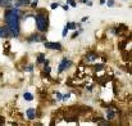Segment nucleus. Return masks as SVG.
I'll return each instance as SVG.
<instances>
[{"label":"nucleus","mask_w":132,"mask_h":126,"mask_svg":"<svg viewBox=\"0 0 132 126\" xmlns=\"http://www.w3.org/2000/svg\"><path fill=\"white\" fill-rule=\"evenodd\" d=\"M96 57L95 55H87V61H94Z\"/></svg>","instance_id":"ddd939ff"},{"label":"nucleus","mask_w":132,"mask_h":126,"mask_svg":"<svg viewBox=\"0 0 132 126\" xmlns=\"http://www.w3.org/2000/svg\"><path fill=\"white\" fill-rule=\"evenodd\" d=\"M67 27L73 30V28H76V25H75V23H68V25H67Z\"/></svg>","instance_id":"f8f14e48"},{"label":"nucleus","mask_w":132,"mask_h":126,"mask_svg":"<svg viewBox=\"0 0 132 126\" xmlns=\"http://www.w3.org/2000/svg\"><path fill=\"white\" fill-rule=\"evenodd\" d=\"M19 12L17 9H10L5 13V21L8 23V27H9V31H10V35L13 38H18L19 36V23H18V19H19Z\"/></svg>","instance_id":"f257e3e1"},{"label":"nucleus","mask_w":132,"mask_h":126,"mask_svg":"<svg viewBox=\"0 0 132 126\" xmlns=\"http://www.w3.org/2000/svg\"><path fill=\"white\" fill-rule=\"evenodd\" d=\"M41 40H44V38L43 36H40V35H32L30 39H28V41L32 42V41H41Z\"/></svg>","instance_id":"423d86ee"},{"label":"nucleus","mask_w":132,"mask_h":126,"mask_svg":"<svg viewBox=\"0 0 132 126\" xmlns=\"http://www.w3.org/2000/svg\"><path fill=\"white\" fill-rule=\"evenodd\" d=\"M45 46L47 49H54V50H60L62 49V45L59 42H45Z\"/></svg>","instance_id":"7ed1b4c3"},{"label":"nucleus","mask_w":132,"mask_h":126,"mask_svg":"<svg viewBox=\"0 0 132 126\" xmlns=\"http://www.w3.org/2000/svg\"><path fill=\"white\" fill-rule=\"evenodd\" d=\"M10 35V31H9V27H0V38H3V39H5V38H8Z\"/></svg>","instance_id":"39448f33"},{"label":"nucleus","mask_w":132,"mask_h":126,"mask_svg":"<svg viewBox=\"0 0 132 126\" xmlns=\"http://www.w3.org/2000/svg\"><path fill=\"white\" fill-rule=\"evenodd\" d=\"M68 3H69V4H71V5H73V6H75V5H76V3H75V1H73V0H68Z\"/></svg>","instance_id":"dca6fc26"},{"label":"nucleus","mask_w":132,"mask_h":126,"mask_svg":"<svg viewBox=\"0 0 132 126\" xmlns=\"http://www.w3.org/2000/svg\"><path fill=\"white\" fill-rule=\"evenodd\" d=\"M10 3H12V0H0V6L6 8V6L10 5Z\"/></svg>","instance_id":"1a4fd4ad"},{"label":"nucleus","mask_w":132,"mask_h":126,"mask_svg":"<svg viewBox=\"0 0 132 126\" xmlns=\"http://www.w3.org/2000/svg\"><path fill=\"white\" fill-rule=\"evenodd\" d=\"M37 62H39V63H43V62H45L44 55H43V54H40V55H39V58H37Z\"/></svg>","instance_id":"9b49d317"},{"label":"nucleus","mask_w":132,"mask_h":126,"mask_svg":"<svg viewBox=\"0 0 132 126\" xmlns=\"http://www.w3.org/2000/svg\"><path fill=\"white\" fill-rule=\"evenodd\" d=\"M113 116H114L113 112H108V118H113Z\"/></svg>","instance_id":"4468645a"},{"label":"nucleus","mask_w":132,"mask_h":126,"mask_svg":"<svg viewBox=\"0 0 132 126\" xmlns=\"http://www.w3.org/2000/svg\"><path fill=\"white\" fill-rule=\"evenodd\" d=\"M28 4H30V0H15V6H23Z\"/></svg>","instance_id":"0eeeda50"},{"label":"nucleus","mask_w":132,"mask_h":126,"mask_svg":"<svg viewBox=\"0 0 132 126\" xmlns=\"http://www.w3.org/2000/svg\"><path fill=\"white\" fill-rule=\"evenodd\" d=\"M36 26H37V30L40 32H46L47 31V19H46L45 16H43V14L36 16Z\"/></svg>","instance_id":"f03ea898"},{"label":"nucleus","mask_w":132,"mask_h":126,"mask_svg":"<svg viewBox=\"0 0 132 126\" xmlns=\"http://www.w3.org/2000/svg\"><path fill=\"white\" fill-rule=\"evenodd\" d=\"M58 6H59V5H58L56 3H54V4L51 5V8H53V9H55V8H58Z\"/></svg>","instance_id":"2eb2a0df"},{"label":"nucleus","mask_w":132,"mask_h":126,"mask_svg":"<svg viewBox=\"0 0 132 126\" xmlns=\"http://www.w3.org/2000/svg\"><path fill=\"white\" fill-rule=\"evenodd\" d=\"M69 66H71V62H69L67 58H65V59H63V61H62V63H60V66H59L58 72H59V73H60V72H63V71H64L65 68H68Z\"/></svg>","instance_id":"20e7f679"},{"label":"nucleus","mask_w":132,"mask_h":126,"mask_svg":"<svg viewBox=\"0 0 132 126\" xmlns=\"http://www.w3.org/2000/svg\"><path fill=\"white\" fill-rule=\"evenodd\" d=\"M27 117H28L30 120H34V117H35V109H34V108L27 109Z\"/></svg>","instance_id":"6e6552de"},{"label":"nucleus","mask_w":132,"mask_h":126,"mask_svg":"<svg viewBox=\"0 0 132 126\" xmlns=\"http://www.w3.org/2000/svg\"><path fill=\"white\" fill-rule=\"evenodd\" d=\"M24 99H26V100H32L34 97H32V94H30V93H24Z\"/></svg>","instance_id":"9d476101"}]
</instances>
